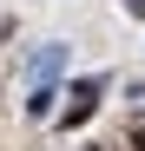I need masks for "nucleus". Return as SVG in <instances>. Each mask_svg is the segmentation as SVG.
Returning a JSON list of instances; mask_svg holds the SVG:
<instances>
[{
	"label": "nucleus",
	"instance_id": "nucleus-2",
	"mask_svg": "<svg viewBox=\"0 0 145 151\" xmlns=\"http://www.w3.org/2000/svg\"><path fill=\"white\" fill-rule=\"evenodd\" d=\"M59 66H66V46L53 40V46H40V59H33V79H40V86H53V79H59Z\"/></svg>",
	"mask_w": 145,
	"mask_h": 151
},
{
	"label": "nucleus",
	"instance_id": "nucleus-5",
	"mask_svg": "<svg viewBox=\"0 0 145 151\" xmlns=\"http://www.w3.org/2000/svg\"><path fill=\"white\" fill-rule=\"evenodd\" d=\"M132 145H138V151H145V132H138V138H132Z\"/></svg>",
	"mask_w": 145,
	"mask_h": 151
},
{
	"label": "nucleus",
	"instance_id": "nucleus-6",
	"mask_svg": "<svg viewBox=\"0 0 145 151\" xmlns=\"http://www.w3.org/2000/svg\"><path fill=\"white\" fill-rule=\"evenodd\" d=\"M86 151H99V145H86Z\"/></svg>",
	"mask_w": 145,
	"mask_h": 151
},
{
	"label": "nucleus",
	"instance_id": "nucleus-3",
	"mask_svg": "<svg viewBox=\"0 0 145 151\" xmlns=\"http://www.w3.org/2000/svg\"><path fill=\"white\" fill-rule=\"evenodd\" d=\"M27 112H33V118L53 112V86H33V92H27Z\"/></svg>",
	"mask_w": 145,
	"mask_h": 151
},
{
	"label": "nucleus",
	"instance_id": "nucleus-1",
	"mask_svg": "<svg viewBox=\"0 0 145 151\" xmlns=\"http://www.w3.org/2000/svg\"><path fill=\"white\" fill-rule=\"evenodd\" d=\"M99 92H106V79H72V99L59 112V132H79V125L92 118V105H99Z\"/></svg>",
	"mask_w": 145,
	"mask_h": 151
},
{
	"label": "nucleus",
	"instance_id": "nucleus-4",
	"mask_svg": "<svg viewBox=\"0 0 145 151\" xmlns=\"http://www.w3.org/2000/svg\"><path fill=\"white\" fill-rule=\"evenodd\" d=\"M125 13H145V0H125Z\"/></svg>",
	"mask_w": 145,
	"mask_h": 151
}]
</instances>
